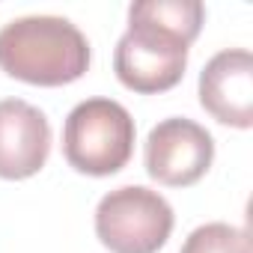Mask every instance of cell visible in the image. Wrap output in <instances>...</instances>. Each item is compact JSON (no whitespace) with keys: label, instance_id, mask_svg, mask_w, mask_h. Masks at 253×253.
<instances>
[{"label":"cell","instance_id":"obj_1","mask_svg":"<svg viewBox=\"0 0 253 253\" xmlns=\"http://www.w3.org/2000/svg\"><path fill=\"white\" fill-rule=\"evenodd\" d=\"M206 9L200 0H143L128 9V30L113 51L122 86L140 95L173 89L188 66V48L200 36Z\"/></svg>","mask_w":253,"mask_h":253},{"label":"cell","instance_id":"obj_2","mask_svg":"<svg viewBox=\"0 0 253 253\" xmlns=\"http://www.w3.org/2000/svg\"><path fill=\"white\" fill-rule=\"evenodd\" d=\"M0 69L33 86H63L89 69V42L69 18H15L0 30Z\"/></svg>","mask_w":253,"mask_h":253},{"label":"cell","instance_id":"obj_3","mask_svg":"<svg viewBox=\"0 0 253 253\" xmlns=\"http://www.w3.org/2000/svg\"><path fill=\"white\" fill-rule=\"evenodd\" d=\"M134 119L113 98H86L66 116L63 155L86 176H113L131 161Z\"/></svg>","mask_w":253,"mask_h":253},{"label":"cell","instance_id":"obj_4","mask_svg":"<svg viewBox=\"0 0 253 253\" xmlns=\"http://www.w3.org/2000/svg\"><path fill=\"white\" fill-rule=\"evenodd\" d=\"M170 232V203L143 185H122L104 194L95 209V235L110 253H158Z\"/></svg>","mask_w":253,"mask_h":253},{"label":"cell","instance_id":"obj_5","mask_svg":"<svg viewBox=\"0 0 253 253\" xmlns=\"http://www.w3.org/2000/svg\"><path fill=\"white\" fill-rule=\"evenodd\" d=\"M143 158H146V173L158 185L188 188L209 173L214 161V140L200 122L185 116H170L149 131Z\"/></svg>","mask_w":253,"mask_h":253},{"label":"cell","instance_id":"obj_6","mask_svg":"<svg viewBox=\"0 0 253 253\" xmlns=\"http://www.w3.org/2000/svg\"><path fill=\"white\" fill-rule=\"evenodd\" d=\"M200 104L220 125H253V54L247 48H226L214 54L200 72Z\"/></svg>","mask_w":253,"mask_h":253},{"label":"cell","instance_id":"obj_7","mask_svg":"<svg viewBox=\"0 0 253 253\" xmlns=\"http://www.w3.org/2000/svg\"><path fill=\"white\" fill-rule=\"evenodd\" d=\"M51 152L48 116L24 98L0 101V179L36 176Z\"/></svg>","mask_w":253,"mask_h":253},{"label":"cell","instance_id":"obj_8","mask_svg":"<svg viewBox=\"0 0 253 253\" xmlns=\"http://www.w3.org/2000/svg\"><path fill=\"white\" fill-rule=\"evenodd\" d=\"M179 253H250V238L238 226L206 223L185 238Z\"/></svg>","mask_w":253,"mask_h":253}]
</instances>
